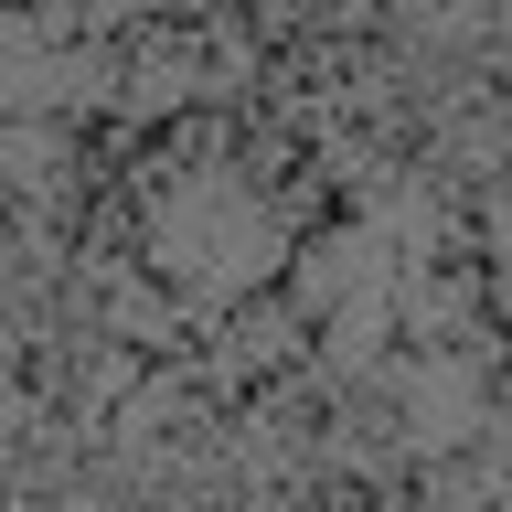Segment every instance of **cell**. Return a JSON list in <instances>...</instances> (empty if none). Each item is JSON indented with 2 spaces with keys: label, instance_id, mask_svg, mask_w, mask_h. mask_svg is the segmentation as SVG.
<instances>
[{
  "label": "cell",
  "instance_id": "6da1fadb",
  "mask_svg": "<svg viewBox=\"0 0 512 512\" xmlns=\"http://www.w3.org/2000/svg\"><path fill=\"white\" fill-rule=\"evenodd\" d=\"M150 363H160V352H150V342H128V331H96V342H75V374H64V416L107 438V427L128 416V395L150 384Z\"/></svg>",
  "mask_w": 512,
  "mask_h": 512
}]
</instances>
